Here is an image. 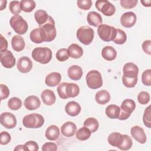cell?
<instances>
[{"label":"cell","mask_w":151,"mask_h":151,"mask_svg":"<svg viewBox=\"0 0 151 151\" xmlns=\"http://www.w3.org/2000/svg\"><path fill=\"white\" fill-rule=\"evenodd\" d=\"M127 40V35L125 32L120 29H117V33L115 38L113 40V41L116 44L122 45L125 43Z\"/></svg>","instance_id":"8d00e7d4"},{"label":"cell","mask_w":151,"mask_h":151,"mask_svg":"<svg viewBox=\"0 0 151 151\" xmlns=\"http://www.w3.org/2000/svg\"><path fill=\"white\" fill-rule=\"evenodd\" d=\"M77 131L76 124L72 122H67L64 123L61 127V132L63 136L67 137L73 136Z\"/></svg>","instance_id":"e0dca14e"},{"label":"cell","mask_w":151,"mask_h":151,"mask_svg":"<svg viewBox=\"0 0 151 151\" xmlns=\"http://www.w3.org/2000/svg\"><path fill=\"white\" fill-rule=\"evenodd\" d=\"M86 80L87 86L91 89H97L103 86L101 73L97 70H91L86 75Z\"/></svg>","instance_id":"ba28073f"},{"label":"cell","mask_w":151,"mask_h":151,"mask_svg":"<svg viewBox=\"0 0 151 151\" xmlns=\"http://www.w3.org/2000/svg\"><path fill=\"white\" fill-rule=\"evenodd\" d=\"M136 15L133 12H126L120 17L121 25L125 28H131L134 25L136 22Z\"/></svg>","instance_id":"7c38bea8"},{"label":"cell","mask_w":151,"mask_h":151,"mask_svg":"<svg viewBox=\"0 0 151 151\" xmlns=\"http://www.w3.org/2000/svg\"><path fill=\"white\" fill-rule=\"evenodd\" d=\"M69 57L73 58H79L83 55V48L77 44H72L68 47Z\"/></svg>","instance_id":"484cf974"},{"label":"cell","mask_w":151,"mask_h":151,"mask_svg":"<svg viewBox=\"0 0 151 151\" xmlns=\"http://www.w3.org/2000/svg\"><path fill=\"white\" fill-rule=\"evenodd\" d=\"M43 151H55L57 150V145L53 142H47L42 146Z\"/></svg>","instance_id":"f907efd6"},{"label":"cell","mask_w":151,"mask_h":151,"mask_svg":"<svg viewBox=\"0 0 151 151\" xmlns=\"http://www.w3.org/2000/svg\"><path fill=\"white\" fill-rule=\"evenodd\" d=\"M17 67L19 71L22 73H27L31 71L32 68V63L28 57H22L18 59L17 63Z\"/></svg>","instance_id":"4fadbf2b"},{"label":"cell","mask_w":151,"mask_h":151,"mask_svg":"<svg viewBox=\"0 0 151 151\" xmlns=\"http://www.w3.org/2000/svg\"><path fill=\"white\" fill-rule=\"evenodd\" d=\"M120 112V107L116 104L109 105L105 110L106 116L112 119H118Z\"/></svg>","instance_id":"f546056e"},{"label":"cell","mask_w":151,"mask_h":151,"mask_svg":"<svg viewBox=\"0 0 151 151\" xmlns=\"http://www.w3.org/2000/svg\"><path fill=\"white\" fill-rule=\"evenodd\" d=\"M130 133L132 136L139 143L144 144L146 142V136L143 128L139 126H133L130 129Z\"/></svg>","instance_id":"5bb4252c"},{"label":"cell","mask_w":151,"mask_h":151,"mask_svg":"<svg viewBox=\"0 0 151 151\" xmlns=\"http://www.w3.org/2000/svg\"><path fill=\"white\" fill-rule=\"evenodd\" d=\"M41 97L43 103L48 106L54 104L56 101V97L54 91L49 89H46L42 91L41 94Z\"/></svg>","instance_id":"ffe728a7"},{"label":"cell","mask_w":151,"mask_h":151,"mask_svg":"<svg viewBox=\"0 0 151 151\" xmlns=\"http://www.w3.org/2000/svg\"><path fill=\"white\" fill-rule=\"evenodd\" d=\"M11 45L14 51L19 52L24 49L25 43L24 38L22 37L16 35L12 38Z\"/></svg>","instance_id":"d4e9b609"},{"label":"cell","mask_w":151,"mask_h":151,"mask_svg":"<svg viewBox=\"0 0 151 151\" xmlns=\"http://www.w3.org/2000/svg\"><path fill=\"white\" fill-rule=\"evenodd\" d=\"M83 70L81 67L77 65H73L70 67L67 70L68 77L73 80L78 81L80 80L83 76Z\"/></svg>","instance_id":"d6986e66"},{"label":"cell","mask_w":151,"mask_h":151,"mask_svg":"<svg viewBox=\"0 0 151 151\" xmlns=\"http://www.w3.org/2000/svg\"><path fill=\"white\" fill-rule=\"evenodd\" d=\"M7 48L8 41L2 35H1V52L6 51Z\"/></svg>","instance_id":"f5cc1de1"},{"label":"cell","mask_w":151,"mask_h":151,"mask_svg":"<svg viewBox=\"0 0 151 151\" xmlns=\"http://www.w3.org/2000/svg\"><path fill=\"white\" fill-rule=\"evenodd\" d=\"M1 63L6 68H11L15 65L16 60L11 51L9 50L1 52Z\"/></svg>","instance_id":"8fae6325"},{"label":"cell","mask_w":151,"mask_h":151,"mask_svg":"<svg viewBox=\"0 0 151 151\" xmlns=\"http://www.w3.org/2000/svg\"><path fill=\"white\" fill-rule=\"evenodd\" d=\"M133 145V141L129 136L127 134H121L117 147L122 150H129Z\"/></svg>","instance_id":"44dd1931"},{"label":"cell","mask_w":151,"mask_h":151,"mask_svg":"<svg viewBox=\"0 0 151 151\" xmlns=\"http://www.w3.org/2000/svg\"><path fill=\"white\" fill-rule=\"evenodd\" d=\"M136 108V104L134 100L127 99L123 101L121 104L120 110L123 111L131 114V113Z\"/></svg>","instance_id":"4dcf8cb0"},{"label":"cell","mask_w":151,"mask_h":151,"mask_svg":"<svg viewBox=\"0 0 151 151\" xmlns=\"http://www.w3.org/2000/svg\"><path fill=\"white\" fill-rule=\"evenodd\" d=\"M88 23L93 27H97L102 24L103 19L100 14L95 11H91L88 13L87 16Z\"/></svg>","instance_id":"7402d4cb"},{"label":"cell","mask_w":151,"mask_h":151,"mask_svg":"<svg viewBox=\"0 0 151 151\" xmlns=\"http://www.w3.org/2000/svg\"><path fill=\"white\" fill-rule=\"evenodd\" d=\"M77 5L79 8L83 10H88L91 7L92 1L91 0H78Z\"/></svg>","instance_id":"bcb514c9"},{"label":"cell","mask_w":151,"mask_h":151,"mask_svg":"<svg viewBox=\"0 0 151 151\" xmlns=\"http://www.w3.org/2000/svg\"><path fill=\"white\" fill-rule=\"evenodd\" d=\"M117 33V29L107 24H101L98 27L97 34L101 40L105 42L113 41Z\"/></svg>","instance_id":"277c9868"},{"label":"cell","mask_w":151,"mask_h":151,"mask_svg":"<svg viewBox=\"0 0 151 151\" xmlns=\"http://www.w3.org/2000/svg\"><path fill=\"white\" fill-rule=\"evenodd\" d=\"M11 140V135L7 132H2L0 133V143L2 145L8 144Z\"/></svg>","instance_id":"7dc6e473"},{"label":"cell","mask_w":151,"mask_h":151,"mask_svg":"<svg viewBox=\"0 0 151 151\" xmlns=\"http://www.w3.org/2000/svg\"><path fill=\"white\" fill-rule=\"evenodd\" d=\"M137 78H127L123 76L122 77V83L127 88L134 87L137 83Z\"/></svg>","instance_id":"7bdbcfd3"},{"label":"cell","mask_w":151,"mask_h":151,"mask_svg":"<svg viewBox=\"0 0 151 151\" xmlns=\"http://www.w3.org/2000/svg\"><path fill=\"white\" fill-rule=\"evenodd\" d=\"M14 150H25V151H26V148L25 147V145H19L14 148Z\"/></svg>","instance_id":"11a10c76"},{"label":"cell","mask_w":151,"mask_h":151,"mask_svg":"<svg viewBox=\"0 0 151 151\" xmlns=\"http://www.w3.org/2000/svg\"><path fill=\"white\" fill-rule=\"evenodd\" d=\"M0 91H1V100H3L8 97L9 95V90L8 87L3 84L0 85Z\"/></svg>","instance_id":"681fc988"},{"label":"cell","mask_w":151,"mask_h":151,"mask_svg":"<svg viewBox=\"0 0 151 151\" xmlns=\"http://www.w3.org/2000/svg\"><path fill=\"white\" fill-rule=\"evenodd\" d=\"M48 17L47 12L42 9H39L34 13L35 19L40 27L47 22Z\"/></svg>","instance_id":"1f68e13d"},{"label":"cell","mask_w":151,"mask_h":151,"mask_svg":"<svg viewBox=\"0 0 151 151\" xmlns=\"http://www.w3.org/2000/svg\"><path fill=\"white\" fill-rule=\"evenodd\" d=\"M45 136L46 138L49 140H56L60 136L59 128L55 125L50 126L45 130Z\"/></svg>","instance_id":"4316f807"},{"label":"cell","mask_w":151,"mask_h":151,"mask_svg":"<svg viewBox=\"0 0 151 151\" xmlns=\"http://www.w3.org/2000/svg\"><path fill=\"white\" fill-rule=\"evenodd\" d=\"M61 80V76L59 73L52 72L46 76L45 83L49 87H55L59 84Z\"/></svg>","instance_id":"603a6c76"},{"label":"cell","mask_w":151,"mask_h":151,"mask_svg":"<svg viewBox=\"0 0 151 151\" xmlns=\"http://www.w3.org/2000/svg\"><path fill=\"white\" fill-rule=\"evenodd\" d=\"M29 38L31 41L35 44H40L45 42V39L41 28H35L32 30L29 34Z\"/></svg>","instance_id":"cb8c5ba5"},{"label":"cell","mask_w":151,"mask_h":151,"mask_svg":"<svg viewBox=\"0 0 151 151\" xmlns=\"http://www.w3.org/2000/svg\"><path fill=\"white\" fill-rule=\"evenodd\" d=\"M140 2L144 6L149 7L151 6V0H141Z\"/></svg>","instance_id":"db71d44e"},{"label":"cell","mask_w":151,"mask_h":151,"mask_svg":"<svg viewBox=\"0 0 151 151\" xmlns=\"http://www.w3.org/2000/svg\"><path fill=\"white\" fill-rule=\"evenodd\" d=\"M31 55L35 61L45 64L52 59V51L47 47H36L32 50Z\"/></svg>","instance_id":"7a4b0ae2"},{"label":"cell","mask_w":151,"mask_h":151,"mask_svg":"<svg viewBox=\"0 0 151 151\" xmlns=\"http://www.w3.org/2000/svg\"><path fill=\"white\" fill-rule=\"evenodd\" d=\"M137 100L140 104H146L150 101V95L146 91H141L137 95Z\"/></svg>","instance_id":"ee69618b"},{"label":"cell","mask_w":151,"mask_h":151,"mask_svg":"<svg viewBox=\"0 0 151 151\" xmlns=\"http://www.w3.org/2000/svg\"><path fill=\"white\" fill-rule=\"evenodd\" d=\"M22 104L21 100L17 97L11 98L8 101V107L12 110H19L21 107Z\"/></svg>","instance_id":"d590c367"},{"label":"cell","mask_w":151,"mask_h":151,"mask_svg":"<svg viewBox=\"0 0 151 151\" xmlns=\"http://www.w3.org/2000/svg\"><path fill=\"white\" fill-rule=\"evenodd\" d=\"M26 151H37L39 149L37 143L35 141H28L25 143Z\"/></svg>","instance_id":"c3c4849f"},{"label":"cell","mask_w":151,"mask_h":151,"mask_svg":"<svg viewBox=\"0 0 151 151\" xmlns=\"http://www.w3.org/2000/svg\"><path fill=\"white\" fill-rule=\"evenodd\" d=\"M142 49L143 51L148 54H151V41L150 40H146L142 43Z\"/></svg>","instance_id":"816d5d0a"},{"label":"cell","mask_w":151,"mask_h":151,"mask_svg":"<svg viewBox=\"0 0 151 151\" xmlns=\"http://www.w3.org/2000/svg\"><path fill=\"white\" fill-rule=\"evenodd\" d=\"M137 2V0H123L120 2V4L124 9H132L136 6Z\"/></svg>","instance_id":"f6af8a7d"},{"label":"cell","mask_w":151,"mask_h":151,"mask_svg":"<svg viewBox=\"0 0 151 151\" xmlns=\"http://www.w3.org/2000/svg\"><path fill=\"white\" fill-rule=\"evenodd\" d=\"M9 24L13 30L19 35L24 34L28 30L27 21L19 15L12 16L9 19Z\"/></svg>","instance_id":"52a82bcc"},{"label":"cell","mask_w":151,"mask_h":151,"mask_svg":"<svg viewBox=\"0 0 151 151\" xmlns=\"http://www.w3.org/2000/svg\"><path fill=\"white\" fill-rule=\"evenodd\" d=\"M21 9L25 12H31L35 8L36 4L32 0H22L20 1Z\"/></svg>","instance_id":"e575fe53"},{"label":"cell","mask_w":151,"mask_h":151,"mask_svg":"<svg viewBox=\"0 0 151 151\" xmlns=\"http://www.w3.org/2000/svg\"><path fill=\"white\" fill-rule=\"evenodd\" d=\"M1 124L6 129H13L17 125V119L15 116L9 113L4 112L0 116Z\"/></svg>","instance_id":"30bf717a"},{"label":"cell","mask_w":151,"mask_h":151,"mask_svg":"<svg viewBox=\"0 0 151 151\" xmlns=\"http://www.w3.org/2000/svg\"><path fill=\"white\" fill-rule=\"evenodd\" d=\"M57 90L60 97L62 99L77 97L80 93L78 86L72 83H61L58 86Z\"/></svg>","instance_id":"6da1fadb"},{"label":"cell","mask_w":151,"mask_h":151,"mask_svg":"<svg viewBox=\"0 0 151 151\" xmlns=\"http://www.w3.org/2000/svg\"><path fill=\"white\" fill-rule=\"evenodd\" d=\"M91 134V131L86 127L83 126L76 132V137L79 140L84 141L88 139Z\"/></svg>","instance_id":"836d02e7"},{"label":"cell","mask_w":151,"mask_h":151,"mask_svg":"<svg viewBox=\"0 0 151 151\" xmlns=\"http://www.w3.org/2000/svg\"><path fill=\"white\" fill-rule=\"evenodd\" d=\"M9 9L11 12L14 15H18L20 14L21 12V5H20V2L18 1H12L9 3Z\"/></svg>","instance_id":"f35d334b"},{"label":"cell","mask_w":151,"mask_h":151,"mask_svg":"<svg viewBox=\"0 0 151 151\" xmlns=\"http://www.w3.org/2000/svg\"><path fill=\"white\" fill-rule=\"evenodd\" d=\"M24 105L27 109L29 110H34L40 107L41 101L37 96L32 95L27 97L25 99Z\"/></svg>","instance_id":"2e32d148"},{"label":"cell","mask_w":151,"mask_h":151,"mask_svg":"<svg viewBox=\"0 0 151 151\" xmlns=\"http://www.w3.org/2000/svg\"><path fill=\"white\" fill-rule=\"evenodd\" d=\"M95 99L99 104H105L110 100V93L106 90H101L96 93Z\"/></svg>","instance_id":"f1b7e54d"},{"label":"cell","mask_w":151,"mask_h":151,"mask_svg":"<svg viewBox=\"0 0 151 151\" xmlns=\"http://www.w3.org/2000/svg\"><path fill=\"white\" fill-rule=\"evenodd\" d=\"M69 55L66 48H61L58 50L56 53V58L61 62L67 60L69 58Z\"/></svg>","instance_id":"60d3db41"},{"label":"cell","mask_w":151,"mask_h":151,"mask_svg":"<svg viewBox=\"0 0 151 151\" xmlns=\"http://www.w3.org/2000/svg\"><path fill=\"white\" fill-rule=\"evenodd\" d=\"M65 111L72 117L77 116L81 111V106L76 101H71L68 102L65 106Z\"/></svg>","instance_id":"ac0fdd59"},{"label":"cell","mask_w":151,"mask_h":151,"mask_svg":"<svg viewBox=\"0 0 151 151\" xmlns=\"http://www.w3.org/2000/svg\"><path fill=\"white\" fill-rule=\"evenodd\" d=\"M83 125L84 126L87 127L91 131V133L96 132L98 130L99 126L98 120L94 117L87 118L84 122Z\"/></svg>","instance_id":"d6a6232c"},{"label":"cell","mask_w":151,"mask_h":151,"mask_svg":"<svg viewBox=\"0 0 151 151\" xmlns=\"http://www.w3.org/2000/svg\"><path fill=\"white\" fill-rule=\"evenodd\" d=\"M44 123L43 116L40 114L32 113L26 115L22 119L23 125L29 129L40 128Z\"/></svg>","instance_id":"3957f363"},{"label":"cell","mask_w":151,"mask_h":151,"mask_svg":"<svg viewBox=\"0 0 151 151\" xmlns=\"http://www.w3.org/2000/svg\"><path fill=\"white\" fill-rule=\"evenodd\" d=\"M101 55L107 61H113L117 56V51L111 46H106L101 50Z\"/></svg>","instance_id":"83f0119b"},{"label":"cell","mask_w":151,"mask_h":151,"mask_svg":"<svg viewBox=\"0 0 151 151\" xmlns=\"http://www.w3.org/2000/svg\"><path fill=\"white\" fill-rule=\"evenodd\" d=\"M123 76L127 78H137L139 73L138 67L133 63H126L123 68Z\"/></svg>","instance_id":"9a60e30c"},{"label":"cell","mask_w":151,"mask_h":151,"mask_svg":"<svg viewBox=\"0 0 151 151\" xmlns=\"http://www.w3.org/2000/svg\"><path fill=\"white\" fill-rule=\"evenodd\" d=\"M40 28H41L43 32L45 42H51L56 37L57 31L55 27V21L51 16L49 15L47 22L40 26Z\"/></svg>","instance_id":"8992f818"},{"label":"cell","mask_w":151,"mask_h":151,"mask_svg":"<svg viewBox=\"0 0 151 151\" xmlns=\"http://www.w3.org/2000/svg\"><path fill=\"white\" fill-rule=\"evenodd\" d=\"M96 8L106 16H111L116 12V8L114 5L108 1L97 0L95 4Z\"/></svg>","instance_id":"9c48e42d"},{"label":"cell","mask_w":151,"mask_h":151,"mask_svg":"<svg viewBox=\"0 0 151 151\" xmlns=\"http://www.w3.org/2000/svg\"><path fill=\"white\" fill-rule=\"evenodd\" d=\"M121 134V133L118 132H113L110 133L107 137V141L112 146L117 147Z\"/></svg>","instance_id":"74e56055"},{"label":"cell","mask_w":151,"mask_h":151,"mask_svg":"<svg viewBox=\"0 0 151 151\" xmlns=\"http://www.w3.org/2000/svg\"><path fill=\"white\" fill-rule=\"evenodd\" d=\"M142 83L147 86H151V70L147 69L145 70L142 74Z\"/></svg>","instance_id":"b9f144b4"},{"label":"cell","mask_w":151,"mask_h":151,"mask_svg":"<svg viewBox=\"0 0 151 151\" xmlns=\"http://www.w3.org/2000/svg\"><path fill=\"white\" fill-rule=\"evenodd\" d=\"M150 106H149L145 110L143 116V122L145 126L148 128L151 127V116H150Z\"/></svg>","instance_id":"ab89813d"},{"label":"cell","mask_w":151,"mask_h":151,"mask_svg":"<svg viewBox=\"0 0 151 151\" xmlns=\"http://www.w3.org/2000/svg\"><path fill=\"white\" fill-rule=\"evenodd\" d=\"M94 35V30L88 26H82L80 27L76 33V36L78 41L86 45H89L92 42Z\"/></svg>","instance_id":"5b68a950"},{"label":"cell","mask_w":151,"mask_h":151,"mask_svg":"<svg viewBox=\"0 0 151 151\" xmlns=\"http://www.w3.org/2000/svg\"><path fill=\"white\" fill-rule=\"evenodd\" d=\"M6 2H7V1H5V3L3 4V3H4V1H1V9H0L1 11H2L4 9H5V8H6Z\"/></svg>","instance_id":"9f6ffc18"}]
</instances>
